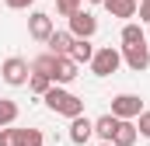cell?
Returning a JSON list of instances; mask_svg holds the SVG:
<instances>
[{
  "instance_id": "obj_1",
  "label": "cell",
  "mask_w": 150,
  "mask_h": 146,
  "mask_svg": "<svg viewBox=\"0 0 150 146\" xmlns=\"http://www.w3.org/2000/svg\"><path fill=\"white\" fill-rule=\"evenodd\" d=\"M42 101H45L49 111H56V115H63V118H70V122L84 115V101H80L77 94H70L67 87H56V84L49 87V94H45Z\"/></svg>"
},
{
  "instance_id": "obj_2",
  "label": "cell",
  "mask_w": 150,
  "mask_h": 146,
  "mask_svg": "<svg viewBox=\"0 0 150 146\" xmlns=\"http://www.w3.org/2000/svg\"><path fill=\"white\" fill-rule=\"evenodd\" d=\"M28 77H32V63L21 59V56H7V59L0 63V80H4L7 87H25Z\"/></svg>"
},
{
  "instance_id": "obj_3",
  "label": "cell",
  "mask_w": 150,
  "mask_h": 146,
  "mask_svg": "<svg viewBox=\"0 0 150 146\" xmlns=\"http://www.w3.org/2000/svg\"><path fill=\"white\" fill-rule=\"evenodd\" d=\"M122 66V52L105 45V49H94V59H91V73L94 77H112L115 70Z\"/></svg>"
},
{
  "instance_id": "obj_4",
  "label": "cell",
  "mask_w": 150,
  "mask_h": 146,
  "mask_svg": "<svg viewBox=\"0 0 150 146\" xmlns=\"http://www.w3.org/2000/svg\"><path fill=\"white\" fill-rule=\"evenodd\" d=\"M108 115H115L119 122H133V118L143 115V98L140 94H119V98H112V111Z\"/></svg>"
},
{
  "instance_id": "obj_5",
  "label": "cell",
  "mask_w": 150,
  "mask_h": 146,
  "mask_svg": "<svg viewBox=\"0 0 150 146\" xmlns=\"http://www.w3.org/2000/svg\"><path fill=\"white\" fill-rule=\"evenodd\" d=\"M67 21H70V35L74 38H91L98 32V18L91 11H77L74 18H67Z\"/></svg>"
},
{
  "instance_id": "obj_6",
  "label": "cell",
  "mask_w": 150,
  "mask_h": 146,
  "mask_svg": "<svg viewBox=\"0 0 150 146\" xmlns=\"http://www.w3.org/2000/svg\"><path fill=\"white\" fill-rule=\"evenodd\" d=\"M122 63H126L133 73H143L150 66V45L143 42V45H129V49H122Z\"/></svg>"
},
{
  "instance_id": "obj_7",
  "label": "cell",
  "mask_w": 150,
  "mask_h": 146,
  "mask_svg": "<svg viewBox=\"0 0 150 146\" xmlns=\"http://www.w3.org/2000/svg\"><path fill=\"white\" fill-rule=\"evenodd\" d=\"M52 32H56V28H52V18H49L45 11H35V14L28 18V35L35 38V42H49Z\"/></svg>"
},
{
  "instance_id": "obj_8",
  "label": "cell",
  "mask_w": 150,
  "mask_h": 146,
  "mask_svg": "<svg viewBox=\"0 0 150 146\" xmlns=\"http://www.w3.org/2000/svg\"><path fill=\"white\" fill-rule=\"evenodd\" d=\"M77 77H80V66H77L70 56L56 59V70H52V84H56V87H67V84H74Z\"/></svg>"
},
{
  "instance_id": "obj_9",
  "label": "cell",
  "mask_w": 150,
  "mask_h": 146,
  "mask_svg": "<svg viewBox=\"0 0 150 146\" xmlns=\"http://www.w3.org/2000/svg\"><path fill=\"white\" fill-rule=\"evenodd\" d=\"M94 136V118H87V115H80V118H74L70 122V143L84 146L87 139Z\"/></svg>"
},
{
  "instance_id": "obj_10",
  "label": "cell",
  "mask_w": 150,
  "mask_h": 146,
  "mask_svg": "<svg viewBox=\"0 0 150 146\" xmlns=\"http://www.w3.org/2000/svg\"><path fill=\"white\" fill-rule=\"evenodd\" d=\"M45 45H49V52H52L56 59H63V56H70V49H74V35H70V32H52V38H49Z\"/></svg>"
},
{
  "instance_id": "obj_11",
  "label": "cell",
  "mask_w": 150,
  "mask_h": 146,
  "mask_svg": "<svg viewBox=\"0 0 150 146\" xmlns=\"http://www.w3.org/2000/svg\"><path fill=\"white\" fill-rule=\"evenodd\" d=\"M101 7H105L112 18H133L136 7H140V0H105Z\"/></svg>"
},
{
  "instance_id": "obj_12",
  "label": "cell",
  "mask_w": 150,
  "mask_h": 146,
  "mask_svg": "<svg viewBox=\"0 0 150 146\" xmlns=\"http://www.w3.org/2000/svg\"><path fill=\"white\" fill-rule=\"evenodd\" d=\"M115 129H119V118H115V115H101V118H94V136H98L101 143H112Z\"/></svg>"
},
{
  "instance_id": "obj_13",
  "label": "cell",
  "mask_w": 150,
  "mask_h": 146,
  "mask_svg": "<svg viewBox=\"0 0 150 146\" xmlns=\"http://www.w3.org/2000/svg\"><path fill=\"white\" fill-rule=\"evenodd\" d=\"M70 59H74L77 66H84V63H91V59H94V45H91V38H74Z\"/></svg>"
},
{
  "instance_id": "obj_14",
  "label": "cell",
  "mask_w": 150,
  "mask_h": 146,
  "mask_svg": "<svg viewBox=\"0 0 150 146\" xmlns=\"http://www.w3.org/2000/svg\"><path fill=\"white\" fill-rule=\"evenodd\" d=\"M147 35H143V25H136V21H129V25H122V49H129V45H143Z\"/></svg>"
},
{
  "instance_id": "obj_15",
  "label": "cell",
  "mask_w": 150,
  "mask_h": 146,
  "mask_svg": "<svg viewBox=\"0 0 150 146\" xmlns=\"http://www.w3.org/2000/svg\"><path fill=\"white\" fill-rule=\"evenodd\" d=\"M136 125L133 122H119V129H115V136H112V146H133L136 143Z\"/></svg>"
},
{
  "instance_id": "obj_16",
  "label": "cell",
  "mask_w": 150,
  "mask_h": 146,
  "mask_svg": "<svg viewBox=\"0 0 150 146\" xmlns=\"http://www.w3.org/2000/svg\"><path fill=\"white\" fill-rule=\"evenodd\" d=\"M18 101H11V98H0V129H11L14 122H18Z\"/></svg>"
},
{
  "instance_id": "obj_17",
  "label": "cell",
  "mask_w": 150,
  "mask_h": 146,
  "mask_svg": "<svg viewBox=\"0 0 150 146\" xmlns=\"http://www.w3.org/2000/svg\"><path fill=\"white\" fill-rule=\"evenodd\" d=\"M52 70H56V56L52 52H42L38 59H32V73H42V77L52 80Z\"/></svg>"
},
{
  "instance_id": "obj_18",
  "label": "cell",
  "mask_w": 150,
  "mask_h": 146,
  "mask_svg": "<svg viewBox=\"0 0 150 146\" xmlns=\"http://www.w3.org/2000/svg\"><path fill=\"white\" fill-rule=\"evenodd\" d=\"M49 87H52V80H49V77H42V73H32V77H28V91L38 94V98H45V94H49Z\"/></svg>"
},
{
  "instance_id": "obj_19",
  "label": "cell",
  "mask_w": 150,
  "mask_h": 146,
  "mask_svg": "<svg viewBox=\"0 0 150 146\" xmlns=\"http://www.w3.org/2000/svg\"><path fill=\"white\" fill-rule=\"evenodd\" d=\"M21 146H45L42 129H21Z\"/></svg>"
},
{
  "instance_id": "obj_20",
  "label": "cell",
  "mask_w": 150,
  "mask_h": 146,
  "mask_svg": "<svg viewBox=\"0 0 150 146\" xmlns=\"http://www.w3.org/2000/svg\"><path fill=\"white\" fill-rule=\"evenodd\" d=\"M80 4H84V0H56V14H63V18H74L77 11H80Z\"/></svg>"
},
{
  "instance_id": "obj_21",
  "label": "cell",
  "mask_w": 150,
  "mask_h": 146,
  "mask_svg": "<svg viewBox=\"0 0 150 146\" xmlns=\"http://www.w3.org/2000/svg\"><path fill=\"white\" fill-rule=\"evenodd\" d=\"M0 146H21V129H0Z\"/></svg>"
},
{
  "instance_id": "obj_22",
  "label": "cell",
  "mask_w": 150,
  "mask_h": 146,
  "mask_svg": "<svg viewBox=\"0 0 150 146\" xmlns=\"http://www.w3.org/2000/svg\"><path fill=\"white\" fill-rule=\"evenodd\" d=\"M136 132L150 139V111H147V108H143V115H140V125H136Z\"/></svg>"
},
{
  "instance_id": "obj_23",
  "label": "cell",
  "mask_w": 150,
  "mask_h": 146,
  "mask_svg": "<svg viewBox=\"0 0 150 146\" xmlns=\"http://www.w3.org/2000/svg\"><path fill=\"white\" fill-rule=\"evenodd\" d=\"M140 25H150V0H140Z\"/></svg>"
},
{
  "instance_id": "obj_24",
  "label": "cell",
  "mask_w": 150,
  "mask_h": 146,
  "mask_svg": "<svg viewBox=\"0 0 150 146\" xmlns=\"http://www.w3.org/2000/svg\"><path fill=\"white\" fill-rule=\"evenodd\" d=\"M4 4H7L11 11H28V7H32L35 0H4Z\"/></svg>"
},
{
  "instance_id": "obj_25",
  "label": "cell",
  "mask_w": 150,
  "mask_h": 146,
  "mask_svg": "<svg viewBox=\"0 0 150 146\" xmlns=\"http://www.w3.org/2000/svg\"><path fill=\"white\" fill-rule=\"evenodd\" d=\"M87 4H105V0H87Z\"/></svg>"
},
{
  "instance_id": "obj_26",
  "label": "cell",
  "mask_w": 150,
  "mask_h": 146,
  "mask_svg": "<svg viewBox=\"0 0 150 146\" xmlns=\"http://www.w3.org/2000/svg\"><path fill=\"white\" fill-rule=\"evenodd\" d=\"M98 146H112V143H98Z\"/></svg>"
}]
</instances>
